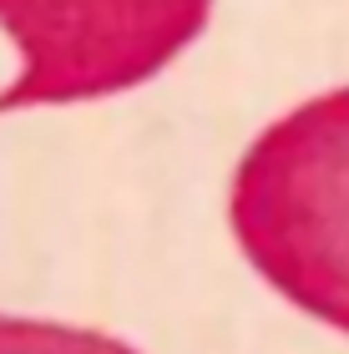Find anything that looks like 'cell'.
I'll return each mask as SVG.
<instances>
[{"label": "cell", "instance_id": "3957f363", "mask_svg": "<svg viewBox=\"0 0 349 354\" xmlns=\"http://www.w3.org/2000/svg\"><path fill=\"white\" fill-rule=\"evenodd\" d=\"M0 354H137V349L112 339V334H97V329L0 314Z\"/></svg>", "mask_w": 349, "mask_h": 354}, {"label": "cell", "instance_id": "7a4b0ae2", "mask_svg": "<svg viewBox=\"0 0 349 354\" xmlns=\"http://www.w3.org/2000/svg\"><path fill=\"white\" fill-rule=\"evenodd\" d=\"M213 0H0L15 82L0 111L71 106L132 91L202 36Z\"/></svg>", "mask_w": 349, "mask_h": 354}, {"label": "cell", "instance_id": "6da1fadb", "mask_svg": "<svg viewBox=\"0 0 349 354\" xmlns=\"http://www.w3.org/2000/svg\"><path fill=\"white\" fill-rule=\"evenodd\" d=\"M228 223L263 283L349 334V86L253 137L233 172Z\"/></svg>", "mask_w": 349, "mask_h": 354}]
</instances>
